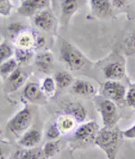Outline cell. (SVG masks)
Segmentation results:
<instances>
[{"label": "cell", "instance_id": "obj_10", "mask_svg": "<svg viewBox=\"0 0 135 159\" xmlns=\"http://www.w3.org/2000/svg\"><path fill=\"white\" fill-rule=\"evenodd\" d=\"M90 7L92 15L100 19L109 18L113 15L111 0H90Z\"/></svg>", "mask_w": 135, "mask_h": 159}, {"label": "cell", "instance_id": "obj_35", "mask_svg": "<svg viewBox=\"0 0 135 159\" xmlns=\"http://www.w3.org/2000/svg\"><path fill=\"white\" fill-rule=\"evenodd\" d=\"M0 159H7V154L1 146H0Z\"/></svg>", "mask_w": 135, "mask_h": 159}, {"label": "cell", "instance_id": "obj_28", "mask_svg": "<svg viewBox=\"0 0 135 159\" xmlns=\"http://www.w3.org/2000/svg\"><path fill=\"white\" fill-rule=\"evenodd\" d=\"M14 6L11 0H0V15L8 16L11 14Z\"/></svg>", "mask_w": 135, "mask_h": 159}, {"label": "cell", "instance_id": "obj_30", "mask_svg": "<svg viewBox=\"0 0 135 159\" xmlns=\"http://www.w3.org/2000/svg\"><path fill=\"white\" fill-rule=\"evenodd\" d=\"M19 159H42V155L38 149H30L22 153Z\"/></svg>", "mask_w": 135, "mask_h": 159}, {"label": "cell", "instance_id": "obj_33", "mask_svg": "<svg viewBox=\"0 0 135 159\" xmlns=\"http://www.w3.org/2000/svg\"><path fill=\"white\" fill-rule=\"evenodd\" d=\"M123 136L125 139H135V124L133 126H132L131 128H129L127 130L123 131Z\"/></svg>", "mask_w": 135, "mask_h": 159}, {"label": "cell", "instance_id": "obj_21", "mask_svg": "<svg viewBox=\"0 0 135 159\" xmlns=\"http://www.w3.org/2000/svg\"><path fill=\"white\" fill-rule=\"evenodd\" d=\"M40 88L46 98H53L56 95L57 87L55 80L52 77L48 76L45 79H43L40 84Z\"/></svg>", "mask_w": 135, "mask_h": 159}, {"label": "cell", "instance_id": "obj_12", "mask_svg": "<svg viewBox=\"0 0 135 159\" xmlns=\"http://www.w3.org/2000/svg\"><path fill=\"white\" fill-rule=\"evenodd\" d=\"M72 91L75 95L84 98H94L97 95V89L89 80L82 79L74 80L72 84Z\"/></svg>", "mask_w": 135, "mask_h": 159}, {"label": "cell", "instance_id": "obj_27", "mask_svg": "<svg viewBox=\"0 0 135 159\" xmlns=\"http://www.w3.org/2000/svg\"><path fill=\"white\" fill-rule=\"evenodd\" d=\"M57 151H58V144L55 141L48 142L43 148V154L47 157H53L54 155H56V153H57Z\"/></svg>", "mask_w": 135, "mask_h": 159}, {"label": "cell", "instance_id": "obj_17", "mask_svg": "<svg viewBox=\"0 0 135 159\" xmlns=\"http://www.w3.org/2000/svg\"><path fill=\"white\" fill-rule=\"evenodd\" d=\"M64 112L66 115H69L72 117H73L77 123L84 122L88 114L85 107L81 103H76V102L67 104L64 107Z\"/></svg>", "mask_w": 135, "mask_h": 159}, {"label": "cell", "instance_id": "obj_3", "mask_svg": "<svg viewBox=\"0 0 135 159\" xmlns=\"http://www.w3.org/2000/svg\"><path fill=\"white\" fill-rule=\"evenodd\" d=\"M94 105L97 111L102 118L104 127H114L117 125L121 118V114L117 105L114 101L103 97L102 95H96L94 98Z\"/></svg>", "mask_w": 135, "mask_h": 159}, {"label": "cell", "instance_id": "obj_1", "mask_svg": "<svg viewBox=\"0 0 135 159\" xmlns=\"http://www.w3.org/2000/svg\"><path fill=\"white\" fill-rule=\"evenodd\" d=\"M123 139V131L117 125L114 127H103L99 130L94 143L105 152L107 158L115 159Z\"/></svg>", "mask_w": 135, "mask_h": 159}, {"label": "cell", "instance_id": "obj_8", "mask_svg": "<svg viewBox=\"0 0 135 159\" xmlns=\"http://www.w3.org/2000/svg\"><path fill=\"white\" fill-rule=\"evenodd\" d=\"M49 0H23L17 12L21 16L30 17L41 10L49 8Z\"/></svg>", "mask_w": 135, "mask_h": 159}, {"label": "cell", "instance_id": "obj_4", "mask_svg": "<svg viewBox=\"0 0 135 159\" xmlns=\"http://www.w3.org/2000/svg\"><path fill=\"white\" fill-rule=\"evenodd\" d=\"M126 88L118 80H107L101 86L100 95L114 101L116 105H123L125 103Z\"/></svg>", "mask_w": 135, "mask_h": 159}, {"label": "cell", "instance_id": "obj_9", "mask_svg": "<svg viewBox=\"0 0 135 159\" xmlns=\"http://www.w3.org/2000/svg\"><path fill=\"white\" fill-rule=\"evenodd\" d=\"M33 22L36 28L46 32L52 31L56 27V17L49 8H46L36 14Z\"/></svg>", "mask_w": 135, "mask_h": 159}, {"label": "cell", "instance_id": "obj_24", "mask_svg": "<svg viewBox=\"0 0 135 159\" xmlns=\"http://www.w3.org/2000/svg\"><path fill=\"white\" fill-rule=\"evenodd\" d=\"M14 53V50L12 46L7 40H4L2 43H0V65L4 64L9 58L13 57Z\"/></svg>", "mask_w": 135, "mask_h": 159}, {"label": "cell", "instance_id": "obj_11", "mask_svg": "<svg viewBox=\"0 0 135 159\" xmlns=\"http://www.w3.org/2000/svg\"><path fill=\"white\" fill-rule=\"evenodd\" d=\"M26 74L18 67L12 74H10L5 80V91L7 93H12L21 88L26 80Z\"/></svg>", "mask_w": 135, "mask_h": 159}, {"label": "cell", "instance_id": "obj_13", "mask_svg": "<svg viewBox=\"0 0 135 159\" xmlns=\"http://www.w3.org/2000/svg\"><path fill=\"white\" fill-rule=\"evenodd\" d=\"M79 10L78 0H62L61 1V18L62 26L67 28L69 22Z\"/></svg>", "mask_w": 135, "mask_h": 159}, {"label": "cell", "instance_id": "obj_19", "mask_svg": "<svg viewBox=\"0 0 135 159\" xmlns=\"http://www.w3.org/2000/svg\"><path fill=\"white\" fill-rule=\"evenodd\" d=\"M76 121L73 117H72L69 115H64L58 117L57 121V125L58 129L62 133H68L75 128Z\"/></svg>", "mask_w": 135, "mask_h": 159}, {"label": "cell", "instance_id": "obj_6", "mask_svg": "<svg viewBox=\"0 0 135 159\" xmlns=\"http://www.w3.org/2000/svg\"><path fill=\"white\" fill-rule=\"evenodd\" d=\"M104 77L107 80H118L120 81L126 75L125 60L122 57L107 62L102 68Z\"/></svg>", "mask_w": 135, "mask_h": 159}, {"label": "cell", "instance_id": "obj_23", "mask_svg": "<svg viewBox=\"0 0 135 159\" xmlns=\"http://www.w3.org/2000/svg\"><path fill=\"white\" fill-rule=\"evenodd\" d=\"M14 58L18 65H24L29 63L34 56V49H24L15 48L14 53Z\"/></svg>", "mask_w": 135, "mask_h": 159}, {"label": "cell", "instance_id": "obj_18", "mask_svg": "<svg viewBox=\"0 0 135 159\" xmlns=\"http://www.w3.org/2000/svg\"><path fill=\"white\" fill-rule=\"evenodd\" d=\"M41 140V133L38 130H26L21 138L19 143L25 148H34Z\"/></svg>", "mask_w": 135, "mask_h": 159}, {"label": "cell", "instance_id": "obj_22", "mask_svg": "<svg viewBox=\"0 0 135 159\" xmlns=\"http://www.w3.org/2000/svg\"><path fill=\"white\" fill-rule=\"evenodd\" d=\"M18 66L19 65L15 58H9L4 64L0 65V77L5 80L10 74H12L18 68Z\"/></svg>", "mask_w": 135, "mask_h": 159}, {"label": "cell", "instance_id": "obj_32", "mask_svg": "<svg viewBox=\"0 0 135 159\" xmlns=\"http://www.w3.org/2000/svg\"><path fill=\"white\" fill-rule=\"evenodd\" d=\"M46 45V39L43 36H35V46L34 49H42Z\"/></svg>", "mask_w": 135, "mask_h": 159}, {"label": "cell", "instance_id": "obj_2", "mask_svg": "<svg viewBox=\"0 0 135 159\" xmlns=\"http://www.w3.org/2000/svg\"><path fill=\"white\" fill-rule=\"evenodd\" d=\"M59 55L64 65L71 71L82 70L89 63V60L81 51L64 39H60Z\"/></svg>", "mask_w": 135, "mask_h": 159}, {"label": "cell", "instance_id": "obj_15", "mask_svg": "<svg viewBox=\"0 0 135 159\" xmlns=\"http://www.w3.org/2000/svg\"><path fill=\"white\" fill-rule=\"evenodd\" d=\"M23 97L26 100L32 102H40L46 100V97L43 94L40 85L36 82H29L23 89Z\"/></svg>", "mask_w": 135, "mask_h": 159}, {"label": "cell", "instance_id": "obj_25", "mask_svg": "<svg viewBox=\"0 0 135 159\" xmlns=\"http://www.w3.org/2000/svg\"><path fill=\"white\" fill-rule=\"evenodd\" d=\"M124 49L127 55L135 54V30H133L124 39Z\"/></svg>", "mask_w": 135, "mask_h": 159}, {"label": "cell", "instance_id": "obj_26", "mask_svg": "<svg viewBox=\"0 0 135 159\" xmlns=\"http://www.w3.org/2000/svg\"><path fill=\"white\" fill-rule=\"evenodd\" d=\"M23 30H24V26L21 23H19L17 22H13V23L9 24L7 27V35L14 40L15 37L18 34H20Z\"/></svg>", "mask_w": 135, "mask_h": 159}, {"label": "cell", "instance_id": "obj_20", "mask_svg": "<svg viewBox=\"0 0 135 159\" xmlns=\"http://www.w3.org/2000/svg\"><path fill=\"white\" fill-rule=\"evenodd\" d=\"M54 80L56 81L57 87L59 89H65L72 86L74 81V78L70 72L65 71H60L55 73Z\"/></svg>", "mask_w": 135, "mask_h": 159}, {"label": "cell", "instance_id": "obj_36", "mask_svg": "<svg viewBox=\"0 0 135 159\" xmlns=\"http://www.w3.org/2000/svg\"><path fill=\"white\" fill-rule=\"evenodd\" d=\"M22 1H23V0H21V2H22Z\"/></svg>", "mask_w": 135, "mask_h": 159}, {"label": "cell", "instance_id": "obj_16", "mask_svg": "<svg viewBox=\"0 0 135 159\" xmlns=\"http://www.w3.org/2000/svg\"><path fill=\"white\" fill-rule=\"evenodd\" d=\"M14 45L17 48L34 49L35 46V35L32 32L27 30L21 31L14 39ZM35 50V49H34Z\"/></svg>", "mask_w": 135, "mask_h": 159}, {"label": "cell", "instance_id": "obj_7", "mask_svg": "<svg viewBox=\"0 0 135 159\" xmlns=\"http://www.w3.org/2000/svg\"><path fill=\"white\" fill-rule=\"evenodd\" d=\"M32 121V115L28 107H24L19 111L9 121L7 128L15 134H21L28 130Z\"/></svg>", "mask_w": 135, "mask_h": 159}, {"label": "cell", "instance_id": "obj_34", "mask_svg": "<svg viewBox=\"0 0 135 159\" xmlns=\"http://www.w3.org/2000/svg\"><path fill=\"white\" fill-rule=\"evenodd\" d=\"M127 0H111L112 6L114 7H122L125 5Z\"/></svg>", "mask_w": 135, "mask_h": 159}, {"label": "cell", "instance_id": "obj_14", "mask_svg": "<svg viewBox=\"0 0 135 159\" xmlns=\"http://www.w3.org/2000/svg\"><path fill=\"white\" fill-rule=\"evenodd\" d=\"M55 63L54 55L49 51H40L35 57L36 67L43 73H49Z\"/></svg>", "mask_w": 135, "mask_h": 159}, {"label": "cell", "instance_id": "obj_5", "mask_svg": "<svg viewBox=\"0 0 135 159\" xmlns=\"http://www.w3.org/2000/svg\"><path fill=\"white\" fill-rule=\"evenodd\" d=\"M99 130L100 126L95 121L83 123L76 129L72 136V141L80 146H87L94 143Z\"/></svg>", "mask_w": 135, "mask_h": 159}, {"label": "cell", "instance_id": "obj_31", "mask_svg": "<svg viewBox=\"0 0 135 159\" xmlns=\"http://www.w3.org/2000/svg\"><path fill=\"white\" fill-rule=\"evenodd\" d=\"M60 134H61V132L57 127V123H55L50 126L49 130L48 131V138L50 139H56L57 138L59 137Z\"/></svg>", "mask_w": 135, "mask_h": 159}, {"label": "cell", "instance_id": "obj_29", "mask_svg": "<svg viewBox=\"0 0 135 159\" xmlns=\"http://www.w3.org/2000/svg\"><path fill=\"white\" fill-rule=\"evenodd\" d=\"M125 104L135 110V86H131L126 91Z\"/></svg>", "mask_w": 135, "mask_h": 159}]
</instances>
